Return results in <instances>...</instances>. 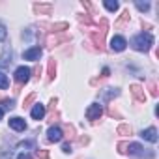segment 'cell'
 I'll list each match as a JSON object with an SVG mask.
<instances>
[{
	"mask_svg": "<svg viewBox=\"0 0 159 159\" xmlns=\"http://www.w3.org/2000/svg\"><path fill=\"white\" fill-rule=\"evenodd\" d=\"M152 45H153V38L150 32H140L131 39V47L135 51H140V52H148Z\"/></svg>",
	"mask_w": 159,
	"mask_h": 159,
	"instance_id": "6da1fadb",
	"label": "cell"
},
{
	"mask_svg": "<svg viewBox=\"0 0 159 159\" xmlns=\"http://www.w3.org/2000/svg\"><path fill=\"white\" fill-rule=\"evenodd\" d=\"M107 28H109L107 19H101V30H99V32H92V41H94V45L98 47V51H103V49H105V36H107Z\"/></svg>",
	"mask_w": 159,
	"mask_h": 159,
	"instance_id": "7a4b0ae2",
	"label": "cell"
},
{
	"mask_svg": "<svg viewBox=\"0 0 159 159\" xmlns=\"http://www.w3.org/2000/svg\"><path fill=\"white\" fill-rule=\"evenodd\" d=\"M125 153L135 155V157H146V159H152L153 157V152H146V148L140 146V144H137V142H127Z\"/></svg>",
	"mask_w": 159,
	"mask_h": 159,
	"instance_id": "3957f363",
	"label": "cell"
},
{
	"mask_svg": "<svg viewBox=\"0 0 159 159\" xmlns=\"http://www.w3.org/2000/svg\"><path fill=\"white\" fill-rule=\"evenodd\" d=\"M15 81H17V84H19V86L26 84V83L30 81V69H28V67H25V66L17 67V69H15Z\"/></svg>",
	"mask_w": 159,
	"mask_h": 159,
	"instance_id": "277c9868",
	"label": "cell"
},
{
	"mask_svg": "<svg viewBox=\"0 0 159 159\" xmlns=\"http://www.w3.org/2000/svg\"><path fill=\"white\" fill-rule=\"evenodd\" d=\"M101 114H103V107L99 105V103H92L88 109H86V118L88 120H99L101 118Z\"/></svg>",
	"mask_w": 159,
	"mask_h": 159,
	"instance_id": "5b68a950",
	"label": "cell"
},
{
	"mask_svg": "<svg viewBox=\"0 0 159 159\" xmlns=\"http://www.w3.org/2000/svg\"><path fill=\"white\" fill-rule=\"evenodd\" d=\"M62 139H64V131L58 125H52L47 129V140L49 142H60Z\"/></svg>",
	"mask_w": 159,
	"mask_h": 159,
	"instance_id": "8992f818",
	"label": "cell"
},
{
	"mask_svg": "<svg viewBox=\"0 0 159 159\" xmlns=\"http://www.w3.org/2000/svg\"><path fill=\"white\" fill-rule=\"evenodd\" d=\"M125 47H127L125 38H122V36H114V38L111 39V49H112L114 52H122Z\"/></svg>",
	"mask_w": 159,
	"mask_h": 159,
	"instance_id": "52a82bcc",
	"label": "cell"
},
{
	"mask_svg": "<svg viewBox=\"0 0 159 159\" xmlns=\"http://www.w3.org/2000/svg\"><path fill=\"white\" fill-rule=\"evenodd\" d=\"M129 90H131V94H133V98H135L137 103H144L146 101V94H144V90H142L140 84H131Z\"/></svg>",
	"mask_w": 159,
	"mask_h": 159,
	"instance_id": "ba28073f",
	"label": "cell"
},
{
	"mask_svg": "<svg viewBox=\"0 0 159 159\" xmlns=\"http://www.w3.org/2000/svg\"><path fill=\"white\" fill-rule=\"evenodd\" d=\"M39 56H41V49L39 47H32V49H26L25 52H23V58L25 60H39Z\"/></svg>",
	"mask_w": 159,
	"mask_h": 159,
	"instance_id": "9c48e42d",
	"label": "cell"
},
{
	"mask_svg": "<svg viewBox=\"0 0 159 159\" xmlns=\"http://www.w3.org/2000/svg\"><path fill=\"white\" fill-rule=\"evenodd\" d=\"M10 127L15 129V131H25L26 129V122L21 116H13V118H10Z\"/></svg>",
	"mask_w": 159,
	"mask_h": 159,
	"instance_id": "30bf717a",
	"label": "cell"
},
{
	"mask_svg": "<svg viewBox=\"0 0 159 159\" xmlns=\"http://www.w3.org/2000/svg\"><path fill=\"white\" fill-rule=\"evenodd\" d=\"M140 137H142L144 140L155 144V142H157V129H155V127H148V129H144V131L140 133Z\"/></svg>",
	"mask_w": 159,
	"mask_h": 159,
	"instance_id": "8fae6325",
	"label": "cell"
},
{
	"mask_svg": "<svg viewBox=\"0 0 159 159\" xmlns=\"http://www.w3.org/2000/svg\"><path fill=\"white\" fill-rule=\"evenodd\" d=\"M10 64H11V47H6L4 52H2V56H0V69L8 67Z\"/></svg>",
	"mask_w": 159,
	"mask_h": 159,
	"instance_id": "7c38bea8",
	"label": "cell"
},
{
	"mask_svg": "<svg viewBox=\"0 0 159 159\" xmlns=\"http://www.w3.org/2000/svg\"><path fill=\"white\" fill-rule=\"evenodd\" d=\"M32 148H34V142L32 140H25V142H19L15 150H17V153H28L30 155V150Z\"/></svg>",
	"mask_w": 159,
	"mask_h": 159,
	"instance_id": "4fadbf2b",
	"label": "cell"
},
{
	"mask_svg": "<svg viewBox=\"0 0 159 159\" xmlns=\"http://www.w3.org/2000/svg\"><path fill=\"white\" fill-rule=\"evenodd\" d=\"M66 41H69V36H67V34L51 36V38H49V47H54V45H60V43H66Z\"/></svg>",
	"mask_w": 159,
	"mask_h": 159,
	"instance_id": "5bb4252c",
	"label": "cell"
},
{
	"mask_svg": "<svg viewBox=\"0 0 159 159\" xmlns=\"http://www.w3.org/2000/svg\"><path fill=\"white\" fill-rule=\"evenodd\" d=\"M30 116H32L34 120H41V118L45 116V107H43L41 103H38V105H34V109H32V112H30Z\"/></svg>",
	"mask_w": 159,
	"mask_h": 159,
	"instance_id": "9a60e30c",
	"label": "cell"
},
{
	"mask_svg": "<svg viewBox=\"0 0 159 159\" xmlns=\"http://www.w3.org/2000/svg\"><path fill=\"white\" fill-rule=\"evenodd\" d=\"M34 11L36 13H51L52 11V6L51 4H34Z\"/></svg>",
	"mask_w": 159,
	"mask_h": 159,
	"instance_id": "2e32d148",
	"label": "cell"
},
{
	"mask_svg": "<svg viewBox=\"0 0 159 159\" xmlns=\"http://www.w3.org/2000/svg\"><path fill=\"white\" fill-rule=\"evenodd\" d=\"M54 75H56V62L54 58L49 60V73H47V81H54Z\"/></svg>",
	"mask_w": 159,
	"mask_h": 159,
	"instance_id": "e0dca14e",
	"label": "cell"
},
{
	"mask_svg": "<svg viewBox=\"0 0 159 159\" xmlns=\"http://www.w3.org/2000/svg\"><path fill=\"white\" fill-rule=\"evenodd\" d=\"M118 94H120V90H116V88H107V90L103 92V99H105V101H109L111 98H116Z\"/></svg>",
	"mask_w": 159,
	"mask_h": 159,
	"instance_id": "ac0fdd59",
	"label": "cell"
},
{
	"mask_svg": "<svg viewBox=\"0 0 159 159\" xmlns=\"http://www.w3.org/2000/svg\"><path fill=\"white\" fill-rule=\"evenodd\" d=\"M10 86V81H8V75L6 73H0V90H6Z\"/></svg>",
	"mask_w": 159,
	"mask_h": 159,
	"instance_id": "d6986e66",
	"label": "cell"
},
{
	"mask_svg": "<svg viewBox=\"0 0 159 159\" xmlns=\"http://www.w3.org/2000/svg\"><path fill=\"white\" fill-rule=\"evenodd\" d=\"M116 131H118V135H124V137H125V135H131V125L122 124V125H118V129H116Z\"/></svg>",
	"mask_w": 159,
	"mask_h": 159,
	"instance_id": "ffe728a7",
	"label": "cell"
},
{
	"mask_svg": "<svg viewBox=\"0 0 159 159\" xmlns=\"http://www.w3.org/2000/svg\"><path fill=\"white\" fill-rule=\"evenodd\" d=\"M103 6H105L109 11H116V10H118V2H112V0H105Z\"/></svg>",
	"mask_w": 159,
	"mask_h": 159,
	"instance_id": "44dd1931",
	"label": "cell"
},
{
	"mask_svg": "<svg viewBox=\"0 0 159 159\" xmlns=\"http://www.w3.org/2000/svg\"><path fill=\"white\" fill-rule=\"evenodd\" d=\"M67 26H69V25H67V23H56V25H52V26H51V28H52V30H54V32H62V30H66V28H67Z\"/></svg>",
	"mask_w": 159,
	"mask_h": 159,
	"instance_id": "7402d4cb",
	"label": "cell"
},
{
	"mask_svg": "<svg viewBox=\"0 0 159 159\" xmlns=\"http://www.w3.org/2000/svg\"><path fill=\"white\" fill-rule=\"evenodd\" d=\"M2 105H4V109L2 111H11L15 105H13V99H2Z\"/></svg>",
	"mask_w": 159,
	"mask_h": 159,
	"instance_id": "603a6c76",
	"label": "cell"
},
{
	"mask_svg": "<svg viewBox=\"0 0 159 159\" xmlns=\"http://www.w3.org/2000/svg\"><path fill=\"white\" fill-rule=\"evenodd\" d=\"M8 38V30H6V26H4V23L0 21V41H4Z\"/></svg>",
	"mask_w": 159,
	"mask_h": 159,
	"instance_id": "cb8c5ba5",
	"label": "cell"
},
{
	"mask_svg": "<svg viewBox=\"0 0 159 159\" xmlns=\"http://www.w3.org/2000/svg\"><path fill=\"white\" fill-rule=\"evenodd\" d=\"M135 6H137L140 11H148V10H150V2H137Z\"/></svg>",
	"mask_w": 159,
	"mask_h": 159,
	"instance_id": "d4e9b609",
	"label": "cell"
},
{
	"mask_svg": "<svg viewBox=\"0 0 159 159\" xmlns=\"http://www.w3.org/2000/svg\"><path fill=\"white\" fill-rule=\"evenodd\" d=\"M36 157L38 159H49V152L47 150H38L36 152Z\"/></svg>",
	"mask_w": 159,
	"mask_h": 159,
	"instance_id": "484cf974",
	"label": "cell"
},
{
	"mask_svg": "<svg viewBox=\"0 0 159 159\" xmlns=\"http://www.w3.org/2000/svg\"><path fill=\"white\" fill-rule=\"evenodd\" d=\"M66 137H69V139H75V127L73 125H66Z\"/></svg>",
	"mask_w": 159,
	"mask_h": 159,
	"instance_id": "4316f807",
	"label": "cell"
},
{
	"mask_svg": "<svg viewBox=\"0 0 159 159\" xmlns=\"http://www.w3.org/2000/svg\"><path fill=\"white\" fill-rule=\"evenodd\" d=\"M129 21V11L125 10L124 13H122V17H120V21H118V25H124V23H127Z\"/></svg>",
	"mask_w": 159,
	"mask_h": 159,
	"instance_id": "83f0119b",
	"label": "cell"
},
{
	"mask_svg": "<svg viewBox=\"0 0 159 159\" xmlns=\"http://www.w3.org/2000/svg\"><path fill=\"white\" fill-rule=\"evenodd\" d=\"M34 99H36V94H30V96H28V98H26V99L23 101V107H28V105H30V103H32Z\"/></svg>",
	"mask_w": 159,
	"mask_h": 159,
	"instance_id": "f1b7e54d",
	"label": "cell"
},
{
	"mask_svg": "<svg viewBox=\"0 0 159 159\" xmlns=\"http://www.w3.org/2000/svg\"><path fill=\"white\" fill-rule=\"evenodd\" d=\"M109 116H112V118H118V120L122 118V116H120V112H118V111H114V107H111V109H109Z\"/></svg>",
	"mask_w": 159,
	"mask_h": 159,
	"instance_id": "f546056e",
	"label": "cell"
},
{
	"mask_svg": "<svg viewBox=\"0 0 159 159\" xmlns=\"http://www.w3.org/2000/svg\"><path fill=\"white\" fill-rule=\"evenodd\" d=\"M150 94H152L153 98L157 96V84H155V83H150Z\"/></svg>",
	"mask_w": 159,
	"mask_h": 159,
	"instance_id": "4dcf8cb0",
	"label": "cell"
},
{
	"mask_svg": "<svg viewBox=\"0 0 159 159\" xmlns=\"http://www.w3.org/2000/svg\"><path fill=\"white\" fill-rule=\"evenodd\" d=\"M125 150H127V142H118V152L125 153Z\"/></svg>",
	"mask_w": 159,
	"mask_h": 159,
	"instance_id": "1f68e13d",
	"label": "cell"
},
{
	"mask_svg": "<svg viewBox=\"0 0 159 159\" xmlns=\"http://www.w3.org/2000/svg\"><path fill=\"white\" fill-rule=\"evenodd\" d=\"M62 152H64V153H69V152H71V144H69V142H66V144L62 146Z\"/></svg>",
	"mask_w": 159,
	"mask_h": 159,
	"instance_id": "d6a6232c",
	"label": "cell"
},
{
	"mask_svg": "<svg viewBox=\"0 0 159 159\" xmlns=\"http://www.w3.org/2000/svg\"><path fill=\"white\" fill-rule=\"evenodd\" d=\"M0 159H11V155L8 152H2V153H0Z\"/></svg>",
	"mask_w": 159,
	"mask_h": 159,
	"instance_id": "836d02e7",
	"label": "cell"
},
{
	"mask_svg": "<svg viewBox=\"0 0 159 159\" xmlns=\"http://www.w3.org/2000/svg\"><path fill=\"white\" fill-rule=\"evenodd\" d=\"M88 140H90L88 137H81V139H79V142H81V144H88Z\"/></svg>",
	"mask_w": 159,
	"mask_h": 159,
	"instance_id": "e575fe53",
	"label": "cell"
},
{
	"mask_svg": "<svg viewBox=\"0 0 159 159\" xmlns=\"http://www.w3.org/2000/svg\"><path fill=\"white\" fill-rule=\"evenodd\" d=\"M2 116H4V111H2V109H0V120H2Z\"/></svg>",
	"mask_w": 159,
	"mask_h": 159,
	"instance_id": "d590c367",
	"label": "cell"
}]
</instances>
